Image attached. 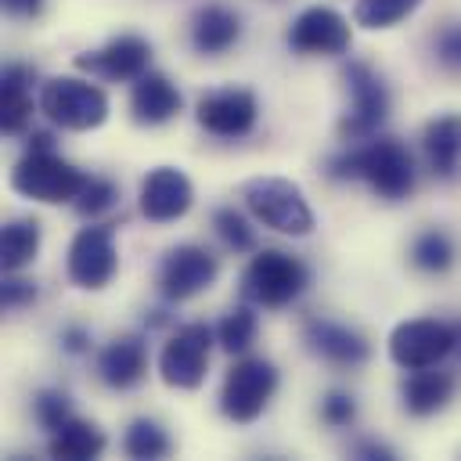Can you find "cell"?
Masks as SVG:
<instances>
[{"label":"cell","mask_w":461,"mask_h":461,"mask_svg":"<svg viewBox=\"0 0 461 461\" xmlns=\"http://www.w3.org/2000/svg\"><path fill=\"white\" fill-rule=\"evenodd\" d=\"M212 328L209 324H180L162 353H158V375L169 389H198L205 382V371H209V353H212Z\"/></svg>","instance_id":"cell-9"},{"label":"cell","mask_w":461,"mask_h":461,"mask_svg":"<svg viewBox=\"0 0 461 461\" xmlns=\"http://www.w3.org/2000/svg\"><path fill=\"white\" fill-rule=\"evenodd\" d=\"M241 40V18L238 11L223 7V4H205L194 11L191 18V47L205 58H216L223 50H230Z\"/></svg>","instance_id":"cell-21"},{"label":"cell","mask_w":461,"mask_h":461,"mask_svg":"<svg viewBox=\"0 0 461 461\" xmlns=\"http://www.w3.org/2000/svg\"><path fill=\"white\" fill-rule=\"evenodd\" d=\"M353 43L349 22L335 11V7H306L292 29H288V47L295 54H346Z\"/></svg>","instance_id":"cell-15"},{"label":"cell","mask_w":461,"mask_h":461,"mask_svg":"<svg viewBox=\"0 0 461 461\" xmlns=\"http://www.w3.org/2000/svg\"><path fill=\"white\" fill-rule=\"evenodd\" d=\"M40 252V223L36 220H11L0 230V263L4 274H18Z\"/></svg>","instance_id":"cell-25"},{"label":"cell","mask_w":461,"mask_h":461,"mask_svg":"<svg viewBox=\"0 0 461 461\" xmlns=\"http://www.w3.org/2000/svg\"><path fill=\"white\" fill-rule=\"evenodd\" d=\"M144 375H148V342L140 335H119L97 353V378L115 393L140 385Z\"/></svg>","instance_id":"cell-17"},{"label":"cell","mask_w":461,"mask_h":461,"mask_svg":"<svg viewBox=\"0 0 461 461\" xmlns=\"http://www.w3.org/2000/svg\"><path fill=\"white\" fill-rule=\"evenodd\" d=\"M274 393H277V367L263 357H241L223 375L220 411H223V418L249 425L267 411Z\"/></svg>","instance_id":"cell-7"},{"label":"cell","mask_w":461,"mask_h":461,"mask_svg":"<svg viewBox=\"0 0 461 461\" xmlns=\"http://www.w3.org/2000/svg\"><path fill=\"white\" fill-rule=\"evenodd\" d=\"M457 393V375L454 371H432V367H418L403 378L400 385V396H403V407L407 414L414 418H429L436 411H443Z\"/></svg>","instance_id":"cell-20"},{"label":"cell","mask_w":461,"mask_h":461,"mask_svg":"<svg viewBox=\"0 0 461 461\" xmlns=\"http://www.w3.org/2000/svg\"><path fill=\"white\" fill-rule=\"evenodd\" d=\"M83 184H86V173L76 169L72 162H65L61 155H54V148L50 151H25L11 169V187L22 198L47 202V205L76 202Z\"/></svg>","instance_id":"cell-6"},{"label":"cell","mask_w":461,"mask_h":461,"mask_svg":"<svg viewBox=\"0 0 461 461\" xmlns=\"http://www.w3.org/2000/svg\"><path fill=\"white\" fill-rule=\"evenodd\" d=\"M421 0H357L353 4V22L364 29H389L418 11Z\"/></svg>","instance_id":"cell-28"},{"label":"cell","mask_w":461,"mask_h":461,"mask_svg":"<svg viewBox=\"0 0 461 461\" xmlns=\"http://www.w3.org/2000/svg\"><path fill=\"white\" fill-rule=\"evenodd\" d=\"M11 18H36L43 11V0H0Z\"/></svg>","instance_id":"cell-37"},{"label":"cell","mask_w":461,"mask_h":461,"mask_svg":"<svg viewBox=\"0 0 461 461\" xmlns=\"http://www.w3.org/2000/svg\"><path fill=\"white\" fill-rule=\"evenodd\" d=\"M421 155L436 180H454L461 173V115H436L421 130Z\"/></svg>","instance_id":"cell-19"},{"label":"cell","mask_w":461,"mask_h":461,"mask_svg":"<svg viewBox=\"0 0 461 461\" xmlns=\"http://www.w3.org/2000/svg\"><path fill=\"white\" fill-rule=\"evenodd\" d=\"M432 54L447 72H461V22L443 25L432 36Z\"/></svg>","instance_id":"cell-32"},{"label":"cell","mask_w":461,"mask_h":461,"mask_svg":"<svg viewBox=\"0 0 461 461\" xmlns=\"http://www.w3.org/2000/svg\"><path fill=\"white\" fill-rule=\"evenodd\" d=\"M104 432L86 421V418H68L58 432H50V457H61V461H90V457H101L104 450Z\"/></svg>","instance_id":"cell-23"},{"label":"cell","mask_w":461,"mask_h":461,"mask_svg":"<svg viewBox=\"0 0 461 461\" xmlns=\"http://www.w3.org/2000/svg\"><path fill=\"white\" fill-rule=\"evenodd\" d=\"M32 72L25 65H7L0 76V130L4 133H22L32 115V97H29Z\"/></svg>","instance_id":"cell-22"},{"label":"cell","mask_w":461,"mask_h":461,"mask_svg":"<svg viewBox=\"0 0 461 461\" xmlns=\"http://www.w3.org/2000/svg\"><path fill=\"white\" fill-rule=\"evenodd\" d=\"M454 328H457V342H454V357L461 360V321H454Z\"/></svg>","instance_id":"cell-38"},{"label":"cell","mask_w":461,"mask_h":461,"mask_svg":"<svg viewBox=\"0 0 461 461\" xmlns=\"http://www.w3.org/2000/svg\"><path fill=\"white\" fill-rule=\"evenodd\" d=\"M349 454L360 457V461H393V457H396L393 447H385V443H378V439H357V443L349 447Z\"/></svg>","instance_id":"cell-35"},{"label":"cell","mask_w":461,"mask_h":461,"mask_svg":"<svg viewBox=\"0 0 461 461\" xmlns=\"http://www.w3.org/2000/svg\"><path fill=\"white\" fill-rule=\"evenodd\" d=\"M220 274V263L202 245H173L158 263V295L166 303H184L198 292H205Z\"/></svg>","instance_id":"cell-11"},{"label":"cell","mask_w":461,"mask_h":461,"mask_svg":"<svg viewBox=\"0 0 461 461\" xmlns=\"http://www.w3.org/2000/svg\"><path fill=\"white\" fill-rule=\"evenodd\" d=\"M32 414H36V421H40L47 432H58L68 418H76V414H72V403H68V396H65L61 389H40L36 400H32Z\"/></svg>","instance_id":"cell-31"},{"label":"cell","mask_w":461,"mask_h":461,"mask_svg":"<svg viewBox=\"0 0 461 461\" xmlns=\"http://www.w3.org/2000/svg\"><path fill=\"white\" fill-rule=\"evenodd\" d=\"M245 209L270 230L303 238L313 230V212L303 198V191L285 176H256L241 187Z\"/></svg>","instance_id":"cell-4"},{"label":"cell","mask_w":461,"mask_h":461,"mask_svg":"<svg viewBox=\"0 0 461 461\" xmlns=\"http://www.w3.org/2000/svg\"><path fill=\"white\" fill-rule=\"evenodd\" d=\"M61 349H65V353H72V357L86 353V349H90V331H86V328H79V324L65 328V331H61Z\"/></svg>","instance_id":"cell-36"},{"label":"cell","mask_w":461,"mask_h":461,"mask_svg":"<svg viewBox=\"0 0 461 461\" xmlns=\"http://www.w3.org/2000/svg\"><path fill=\"white\" fill-rule=\"evenodd\" d=\"M76 68L90 72L97 79H108V83H133L137 76H144L151 68V43L144 36L126 32V36L108 40L97 50L76 54Z\"/></svg>","instance_id":"cell-13"},{"label":"cell","mask_w":461,"mask_h":461,"mask_svg":"<svg viewBox=\"0 0 461 461\" xmlns=\"http://www.w3.org/2000/svg\"><path fill=\"white\" fill-rule=\"evenodd\" d=\"M115 198H119V187L108 180V176H86V184H83V191L76 194V212L79 216H86V220H97L101 212H108L112 205H115Z\"/></svg>","instance_id":"cell-30"},{"label":"cell","mask_w":461,"mask_h":461,"mask_svg":"<svg viewBox=\"0 0 461 461\" xmlns=\"http://www.w3.org/2000/svg\"><path fill=\"white\" fill-rule=\"evenodd\" d=\"M303 342L313 357H321L331 367H360L371 357V342L357 328L328 321V317H306L303 321Z\"/></svg>","instance_id":"cell-14"},{"label":"cell","mask_w":461,"mask_h":461,"mask_svg":"<svg viewBox=\"0 0 461 461\" xmlns=\"http://www.w3.org/2000/svg\"><path fill=\"white\" fill-rule=\"evenodd\" d=\"M454 342H457L454 321L414 317V321H400L393 328V335H389V357L403 371L436 367L439 360L454 357Z\"/></svg>","instance_id":"cell-8"},{"label":"cell","mask_w":461,"mask_h":461,"mask_svg":"<svg viewBox=\"0 0 461 461\" xmlns=\"http://www.w3.org/2000/svg\"><path fill=\"white\" fill-rule=\"evenodd\" d=\"M0 299H4V310H22V306L36 303V285L25 277H7L0 288Z\"/></svg>","instance_id":"cell-34"},{"label":"cell","mask_w":461,"mask_h":461,"mask_svg":"<svg viewBox=\"0 0 461 461\" xmlns=\"http://www.w3.org/2000/svg\"><path fill=\"white\" fill-rule=\"evenodd\" d=\"M407 259H411V267L421 270V274H447V270L457 263V245H454V238H450L447 230L429 227V230L414 234Z\"/></svg>","instance_id":"cell-24"},{"label":"cell","mask_w":461,"mask_h":461,"mask_svg":"<svg viewBox=\"0 0 461 461\" xmlns=\"http://www.w3.org/2000/svg\"><path fill=\"white\" fill-rule=\"evenodd\" d=\"M342 83L349 90V108L339 119L342 140L357 144V140L378 137L382 122L389 119V86H385V79L367 61L353 58V61L342 65Z\"/></svg>","instance_id":"cell-3"},{"label":"cell","mask_w":461,"mask_h":461,"mask_svg":"<svg viewBox=\"0 0 461 461\" xmlns=\"http://www.w3.org/2000/svg\"><path fill=\"white\" fill-rule=\"evenodd\" d=\"M40 112L61 126V130H72V133H86V130H97L104 119H108V94L86 79H72V76H58V79H47L40 86Z\"/></svg>","instance_id":"cell-5"},{"label":"cell","mask_w":461,"mask_h":461,"mask_svg":"<svg viewBox=\"0 0 461 461\" xmlns=\"http://www.w3.org/2000/svg\"><path fill=\"white\" fill-rule=\"evenodd\" d=\"M328 176L331 180H364L378 198L400 202L414 191L418 169H414V155L407 151L403 140L371 137V140H357L353 148L331 155Z\"/></svg>","instance_id":"cell-1"},{"label":"cell","mask_w":461,"mask_h":461,"mask_svg":"<svg viewBox=\"0 0 461 461\" xmlns=\"http://www.w3.org/2000/svg\"><path fill=\"white\" fill-rule=\"evenodd\" d=\"M180 108H184V97H180V90L173 86L169 76L148 68L144 76L133 79V86H130V115H133L137 126H162Z\"/></svg>","instance_id":"cell-18"},{"label":"cell","mask_w":461,"mask_h":461,"mask_svg":"<svg viewBox=\"0 0 461 461\" xmlns=\"http://www.w3.org/2000/svg\"><path fill=\"white\" fill-rule=\"evenodd\" d=\"M122 450L133 461H158V457H166L173 450V443H169V436H166V429L158 421L133 418L130 429L122 432Z\"/></svg>","instance_id":"cell-26"},{"label":"cell","mask_w":461,"mask_h":461,"mask_svg":"<svg viewBox=\"0 0 461 461\" xmlns=\"http://www.w3.org/2000/svg\"><path fill=\"white\" fill-rule=\"evenodd\" d=\"M256 115H259L256 94L245 90V86H220V90H209V94L198 97V108H194L198 126H202L205 133H212V137H223V140H234V137L252 133Z\"/></svg>","instance_id":"cell-12"},{"label":"cell","mask_w":461,"mask_h":461,"mask_svg":"<svg viewBox=\"0 0 461 461\" xmlns=\"http://www.w3.org/2000/svg\"><path fill=\"white\" fill-rule=\"evenodd\" d=\"M212 230L216 238L230 249V252H252L256 249V230L249 227V220L234 209V205H220L212 212Z\"/></svg>","instance_id":"cell-29"},{"label":"cell","mask_w":461,"mask_h":461,"mask_svg":"<svg viewBox=\"0 0 461 461\" xmlns=\"http://www.w3.org/2000/svg\"><path fill=\"white\" fill-rule=\"evenodd\" d=\"M194 202L191 180L176 166H155L140 180V216L151 223H173L180 220Z\"/></svg>","instance_id":"cell-16"},{"label":"cell","mask_w":461,"mask_h":461,"mask_svg":"<svg viewBox=\"0 0 461 461\" xmlns=\"http://www.w3.org/2000/svg\"><path fill=\"white\" fill-rule=\"evenodd\" d=\"M310 285V270L299 256L285 252V249H263L249 259V267L241 270V299L252 306H267V310H281L288 303H295Z\"/></svg>","instance_id":"cell-2"},{"label":"cell","mask_w":461,"mask_h":461,"mask_svg":"<svg viewBox=\"0 0 461 461\" xmlns=\"http://www.w3.org/2000/svg\"><path fill=\"white\" fill-rule=\"evenodd\" d=\"M256 331H259V321L252 313V303L241 299V306H234L230 313H223V321L216 324V342L230 357H238V353H245L256 342Z\"/></svg>","instance_id":"cell-27"},{"label":"cell","mask_w":461,"mask_h":461,"mask_svg":"<svg viewBox=\"0 0 461 461\" xmlns=\"http://www.w3.org/2000/svg\"><path fill=\"white\" fill-rule=\"evenodd\" d=\"M119 270V252H115V227L112 223H90L83 227L72 245H68V259H65V274L76 288L97 292L104 288Z\"/></svg>","instance_id":"cell-10"},{"label":"cell","mask_w":461,"mask_h":461,"mask_svg":"<svg viewBox=\"0 0 461 461\" xmlns=\"http://www.w3.org/2000/svg\"><path fill=\"white\" fill-rule=\"evenodd\" d=\"M353 418H357V400H353L349 393L335 389V393H328V396L321 400V421H324V425L346 429V425H353Z\"/></svg>","instance_id":"cell-33"}]
</instances>
